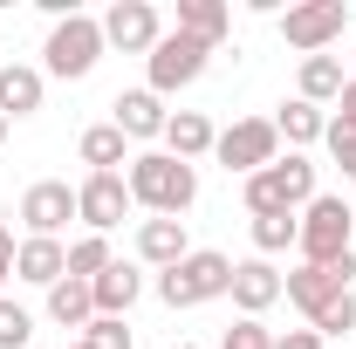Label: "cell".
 Wrapping results in <instances>:
<instances>
[{
    "label": "cell",
    "mask_w": 356,
    "mask_h": 349,
    "mask_svg": "<svg viewBox=\"0 0 356 349\" xmlns=\"http://www.w3.org/2000/svg\"><path fill=\"white\" fill-rule=\"evenodd\" d=\"M185 254H192L185 219H144V226H137V261H144V267H158V274H165V267H178Z\"/></svg>",
    "instance_id": "17"
},
{
    "label": "cell",
    "mask_w": 356,
    "mask_h": 349,
    "mask_svg": "<svg viewBox=\"0 0 356 349\" xmlns=\"http://www.w3.org/2000/svg\"><path fill=\"white\" fill-rule=\"evenodd\" d=\"M76 158H83L89 172H117V165H131V137L117 131V124H89L76 137Z\"/></svg>",
    "instance_id": "21"
},
{
    "label": "cell",
    "mask_w": 356,
    "mask_h": 349,
    "mask_svg": "<svg viewBox=\"0 0 356 349\" xmlns=\"http://www.w3.org/2000/svg\"><path fill=\"white\" fill-rule=\"evenodd\" d=\"M274 131L288 137V151H309V144H322V137H329V117H322L315 103H302V96H295V103H281V110H274Z\"/></svg>",
    "instance_id": "22"
},
{
    "label": "cell",
    "mask_w": 356,
    "mask_h": 349,
    "mask_svg": "<svg viewBox=\"0 0 356 349\" xmlns=\"http://www.w3.org/2000/svg\"><path fill=\"white\" fill-rule=\"evenodd\" d=\"M343 83H350V76H343V62H336V55H309V62H302V103H315V110H322V103H336Z\"/></svg>",
    "instance_id": "24"
},
{
    "label": "cell",
    "mask_w": 356,
    "mask_h": 349,
    "mask_svg": "<svg viewBox=\"0 0 356 349\" xmlns=\"http://www.w3.org/2000/svg\"><path fill=\"white\" fill-rule=\"evenodd\" d=\"M158 42H165V21H158V7H151V0H117V7L103 14V48L151 55Z\"/></svg>",
    "instance_id": "11"
},
{
    "label": "cell",
    "mask_w": 356,
    "mask_h": 349,
    "mask_svg": "<svg viewBox=\"0 0 356 349\" xmlns=\"http://www.w3.org/2000/svg\"><path fill=\"white\" fill-rule=\"evenodd\" d=\"M343 28H350V0H302V7H288V14H281V42L302 48V62L322 55Z\"/></svg>",
    "instance_id": "7"
},
{
    "label": "cell",
    "mask_w": 356,
    "mask_h": 349,
    "mask_svg": "<svg viewBox=\"0 0 356 349\" xmlns=\"http://www.w3.org/2000/svg\"><path fill=\"white\" fill-rule=\"evenodd\" d=\"M254 247H261V261L302 247V219H295V213H261V219H254Z\"/></svg>",
    "instance_id": "25"
},
{
    "label": "cell",
    "mask_w": 356,
    "mask_h": 349,
    "mask_svg": "<svg viewBox=\"0 0 356 349\" xmlns=\"http://www.w3.org/2000/svg\"><path fill=\"white\" fill-rule=\"evenodd\" d=\"M0 144H7V117H0Z\"/></svg>",
    "instance_id": "35"
},
{
    "label": "cell",
    "mask_w": 356,
    "mask_h": 349,
    "mask_svg": "<svg viewBox=\"0 0 356 349\" xmlns=\"http://www.w3.org/2000/svg\"><path fill=\"white\" fill-rule=\"evenodd\" d=\"M309 329L322 336V343H329V336H350V329H356V295H336L329 308H315V315H309Z\"/></svg>",
    "instance_id": "27"
},
{
    "label": "cell",
    "mask_w": 356,
    "mask_h": 349,
    "mask_svg": "<svg viewBox=\"0 0 356 349\" xmlns=\"http://www.w3.org/2000/svg\"><path fill=\"white\" fill-rule=\"evenodd\" d=\"M336 131H356V76L343 83V96H336V117H329Z\"/></svg>",
    "instance_id": "32"
},
{
    "label": "cell",
    "mask_w": 356,
    "mask_h": 349,
    "mask_svg": "<svg viewBox=\"0 0 356 349\" xmlns=\"http://www.w3.org/2000/svg\"><path fill=\"white\" fill-rule=\"evenodd\" d=\"M124 213H131V185H124V172H89L83 185H76V219H83L89 233L110 240V226H124Z\"/></svg>",
    "instance_id": "10"
},
{
    "label": "cell",
    "mask_w": 356,
    "mask_h": 349,
    "mask_svg": "<svg viewBox=\"0 0 356 349\" xmlns=\"http://www.w3.org/2000/svg\"><path fill=\"white\" fill-rule=\"evenodd\" d=\"M322 144H329V158L343 165V178H356V131H336V124H329V137H322Z\"/></svg>",
    "instance_id": "31"
},
{
    "label": "cell",
    "mask_w": 356,
    "mask_h": 349,
    "mask_svg": "<svg viewBox=\"0 0 356 349\" xmlns=\"http://www.w3.org/2000/svg\"><path fill=\"white\" fill-rule=\"evenodd\" d=\"M226 288H233V261L213 254V247H192L178 267L158 274V302L165 308H206V302H220Z\"/></svg>",
    "instance_id": "2"
},
{
    "label": "cell",
    "mask_w": 356,
    "mask_h": 349,
    "mask_svg": "<svg viewBox=\"0 0 356 349\" xmlns=\"http://www.w3.org/2000/svg\"><path fill=\"white\" fill-rule=\"evenodd\" d=\"M213 158H220L226 172H240V178L267 172V165L281 158V131H274V117H240V124H226L220 144H213Z\"/></svg>",
    "instance_id": "6"
},
{
    "label": "cell",
    "mask_w": 356,
    "mask_h": 349,
    "mask_svg": "<svg viewBox=\"0 0 356 349\" xmlns=\"http://www.w3.org/2000/svg\"><path fill=\"white\" fill-rule=\"evenodd\" d=\"M315 199V165L302 158V151H288V158H274L267 172L247 178V213H302Z\"/></svg>",
    "instance_id": "4"
},
{
    "label": "cell",
    "mask_w": 356,
    "mask_h": 349,
    "mask_svg": "<svg viewBox=\"0 0 356 349\" xmlns=\"http://www.w3.org/2000/svg\"><path fill=\"white\" fill-rule=\"evenodd\" d=\"M48 96V76L42 69H28V62H0V117L14 124V117H35Z\"/></svg>",
    "instance_id": "16"
},
{
    "label": "cell",
    "mask_w": 356,
    "mask_h": 349,
    "mask_svg": "<svg viewBox=\"0 0 356 349\" xmlns=\"http://www.w3.org/2000/svg\"><path fill=\"white\" fill-rule=\"evenodd\" d=\"M274 349H322L315 329H288V336H274Z\"/></svg>",
    "instance_id": "33"
},
{
    "label": "cell",
    "mask_w": 356,
    "mask_h": 349,
    "mask_svg": "<svg viewBox=\"0 0 356 349\" xmlns=\"http://www.w3.org/2000/svg\"><path fill=\"white\" fill-rule=\"evenodd\" d=\"M281 295L302 308V315H315V308H329L336 295H350V281H343L336 267H309V261H302L295 274H281Z\"/></svg>",
    "instance_id": "14"
},
{
    "label": "cell",
    "mask_w": 356,
    "mask_h": 349,
    "mask_svg": "<svg viewBox=\"0 0 356 349\" xmlns=\"http://www.w3.org/2000/svg\"><path fill=\"white\" fill-rule=\"evenodd\" d=\"M172 349H192V343H172Z\"/></svg>",
    "instance_id": "36"
},
{
    "label": "cell",
    "mask_w": 356,
    "mask_h": 349,
    "mask_svg": "<svg viewBox=\"0 0 356 349\" xmlns=\"http://www.w3.org/2000/svg\"><path fill=\"white\" fill-rule=\"evenodd\" d=\"M178 35L220 48L226 35H233V7H226V0H178Z\"/></svg>",
    "instance_id": "20"
},
{
    "label": "cell",
    "mask_w": 356,
    "mask_h": 349,
    "mask_svg": "<svg viewBox=\"0 0 356 349\" xmlns=\"http://www.w3.org/2000/svg\"><path fill=\"white\" fill-rule=\"evenodd\" d=\"M110 124L131 137V144H151V137H165L172 110H165V96H158V89H124V96L110 103Z\"/></svg>",
    "instance_id": "13"
},
{
    "label": "cell",
    "mask_w": 356,
    "mask_h": 349,
    "mask_svg": "<svg viewBox=\"0 0 356 349\" xmlns=\"http://www.w3.org/2000/svg\"><path fill=\"white\" fill-rule=\"evenodd\" d=\"M42 76H62V83H83L89 69L103 62V21L96 14H69V21H55L42 42Z\"/></svg>",
    "instance_id": "5"
},
{
    "label": "cell",
    "mask_w": 356,
    "mask_h": 349,
    "mask_svg": "<svg viewBox=\"0 0 356 349\" xmlns=\"http://www.w3.org/2000/svg\"><path fill=\"white\" fill-rule=\"evenodd\" d=\"M83 343L89 349H131V322H117V315H96L83 329Z\"/></svg>",
    "instance_id": "29"
},
{
    "label": "cell",
    "mask_w": 356,
    "mask_h": 349,
    "mask_svg": "<svg viewBox=\"0 0 356 349\" xmlns=\"http://www.w3.org/2000/svg\"><path fill=\"white\" fill-rule=\"evenodd\" d=\"M14 281H28V288L69 281V247H62V240H21V247H14Z\"/></svg>",
    "instance_id": "15"
},
{
    "label": "cell",
    "mask_w": 356,
    "mask_h": 349,
    "mask_svg": "<svg viewBox=\"0 0 356 349\" xmlns=\"http://www.w3.org/2000/svg\"><path fill=\"white\" fill-rule=\"evenodd\" d=\"M110 267V240L103 233H83V240H69V281H96Z\"/></svg>",
    "instance_id": "26"
},
{
    "label": "cell",
    "mask_w": 356,
    "mask_h": 349,
    "mask_svg": "<svg viewBox=\"0 0 356 349\" xmlns=\"http://www.w3.org/2000/svg\"><path fill=\"white\" fill-rule=\"evenodd\" d=\"M69 219H76V185H69V178H42V185L21 192V226H28V240H62Z\"/></svg>",
    "instance_id": "9"
},
{
    "label": "cell",
    "mask_w": 356,
    "mask_h": 349,
    "mask_svg": "<svg viewBox=\"0 0 356 349\" xmlns=\"http://www.w3.org/2000/svg\"><path fill=\"white\" fill-rule=\"evenodd\" d=\"M76 349H89V343H76Z\"/></svg>",
    "instance_id": "37"
},
{
    "label": "cell",
    "mask_w": 356,
    "mask_h": 349,
    "mask_svg": "<svg viewBox=\"0 0 356 349\" xmlns=\"http://www.w3.org/2000/svg\"><path fill=\"white\" fill-rule=\"evenodd\" d=\"M48 322H62V329H89V322H96V295H89V281H55V288H48Z\"/></svg>",
    "instance_id": "23"
},
{
    "label": "cell",
    "mask_w": 356,
    "mask_h": 349,
    "mask_svg": "<svg viewBox=\"0 0 356 349\" xmlns=\"http://www.w3.org/2000/svg\"><path fill=\"white\" fill-rule=\"evenodd\" d=\"M350 233H356V206L336 192H315L302 206V261L309 267H336L350 261Z\"/></svg>",
    "instance_id": "3"
},
{
    "label": "cell",
    "mask_w": 356,
    "mask_h": 349,
    "mask_svg": "<svg viewBox=\"0 0 356 349\" xmlns=\"http://www.w3.org/2000/svg\"><path fill=\"white\" fill-rule=\"evenodd\" d=\"M144 62H151V83L144 89H158V96H172V89H192L199 83V76H206V62H213V48L206 42H192V35H165V42L151 48V55H144Z\"/></svg>",
    "instance_id": "8"
},
{
    "label": "cell",
    "mask_w": 356,
    "mask_h": 349,
    "mask_svg": "<svg viewBox=\"0 0 356 349\" xmlns=\"http://www.w3.org/2000/svg\"><path fill=\"white\" fill-rule=\"evenodd\" d=\"M7 274H14V233L0 226V288H7Z\"/></svg>",
    "instance_id": "34"
},
{
    "label": "cell",
    "mask_w": 356,
    "mask_h": 349,
    "mask_svg": "<svg viewBox=\"0 0 356 349\" xmlns=\"http://www.w3.org/2000/svg\"><path fill=\"white\" fill-rule=\"evenodd\" d=\"M213 117H199V110H172V124H165V151H172L178 165H199V158H213Z\"/></svg>",
    "instance_id": "18"
},
{
    "label": "cell",
    "mask_w": 356,
    "mask_h": 349,
    "mask_svg": "<svg viewBox=\"0 0 356 349\" xmlns=\"http://www.w3.org/2000/svg\"><path fill=\"white\" fill-rule=\"evenodd\" d=\"M220 349H274V336H267L261 322H247V315H240V322L226 329V343H220Z\"/></svg>",
    "instance_id": "30"
},
{
    "label": "cell",
    "mask_w": 356,
    "mask_h": 349,
    "mask_svg": "<svg viewBox=\"0 0 356 349\" xmlns=\"http://www.w3.org/2000/svg\"><path fill=\"white\" fill-rule=\"evenodd\" d=\"M124 185H131V206H144L151 219H178L192 199H199V172L178 165L172 151H144V158H131Z\"/></svg>",
    "instance_id": "1"
},
{
    "label": "cell",
    "mask_w": 356,
    "mask_h": 349,
    "mask_svg": "<svg viewBox=\"0 0 356 349\" xmlns=\"http://www.w3.org/2000/svg\"><path fill=\"white\" fill-rule=\"evenodd\" d=\"M89 295H96V315H117V322H124V315H131V302L144 295V274H137L131 261H110L96 281H89Z\"/></svg>",
    "instance_id": "19"
},
{
    "label": "cell",
    "mask_w": 356,
    "mask_h": 349,
    "mask_svg": "<svg viewBox=\"0 0 356 349\" xmlns=\"http://www.w3.org/2000/svg\"><path fill=\"white\" fill-rule=\"evenodd\" d=\"M28 336H35V315L21 302H0V349H28Z\"/></svg>",
    "instance_id": "28"
},
{
    "label": "cell",
    "mask_w": 356,
    "mask_h": 349,
    "mask_svg": "<svg viewBox=\"0 0 356 349\" xmlns=\"http://www.w3.org/2000/svg\"><path fill=\"white\" fill-rule=\"evenodd\" d=\"M226 295H233V308H240L247 322H261L267 308L281 302V267L261 261V254H254V261H233V288H226Z\"/></svg>",
    "instance_id": "12"
}]
</instances>
